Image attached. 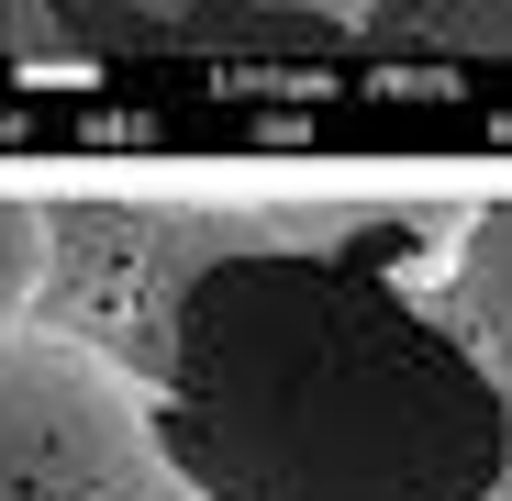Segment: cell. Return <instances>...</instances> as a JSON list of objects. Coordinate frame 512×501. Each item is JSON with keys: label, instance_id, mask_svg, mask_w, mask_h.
Returning <instances> with one entry per match:
<instances>
[{"label": "cell", "instance_id": "obj_1", "mask_svg": "<svg viewBox=\"0 0 512 501\" xmlns=\"http://www.w3.org/2000/svg\"><path fill=\"white\" fill-rule=\"evenodd\" d=\"M156 412L212 501H512V390L357 234L190 257L156 301Z\"/></svg>", "mask_w": 512, "mask_h": 501}, {"label": "cell", "instance_id": "obj_2", "mask_svg": "<svg viewBox=\"0 0 512 501\" xmlns=\"http://www.w3.org/2000/svg\"><path fill=\"white\" fill-rule=\"evenodd\" d=\"M0 501H212L167 446L156 379L90 334H0Z\"/></svg>", "mask_w": 512, "mask_h": 501}, {"label": "cell", "instance_id": "obj_3", "mask_svg": "<svg viewBox=\"0 0 512 501\" xmlns=\"http://www.w3.org/2000/svg\"><path fill=\"white\" fill-rule=\"evenodd\" d=\"M34 23L56 34H179V45H212V34H279V23H368L379 0H23Z\"/></svg>", "mask_w": 512, "mask_h": 501}, {"label": "cell", "instance_id": "obj_4", "mask_svg": "<svg viewBox=\"0 0 512 501\" xmlns=\"http://www.w3.org/2000/svg\"><path fill=\"white\" fill-rule=\"evenodd\" d=\"M446 312L468 323V346L512 390V201H479L457 223V245H446Z\"/></svg>", "mask_w": 512, "mask_h": 501}, {"label": "cell", "instance_id": "obj_5", "mask_svg": "<svg viewBox=\"0 0 512 501\" xmlns=\"http://www.w3.org/2000/svg\"><path fill=\"white\" fill-rule=\"evenodd\" d=\"M368 34H390V45H446V56H512V0H379Z\"/></svg>", "mask_w": 512, "mask_h": 501}, {"label": "cell", "instance_id": "obj_6", "mask_svg": "<svg viewBox=\"0 0 512 501\" xmlns=\"http://www.w3.org/2000/svg\"><path fill=\"white\" fill-rule=\"evenodd\" d=\"M45 268H56V223H45L23 190H0V334H34Z\"/></svg>", "mask_w": 512, "mask_h": 501}, {"label": "cell", "instance_id": "obj_7", "mask_svg": "<svg viewBox=\"0 0 512 501\" xmlns=\"http://www.w3.org/2000/svg\"><path fill=\"white\" fill-rule=\"evenodd\" d=\"M23 34H34V12H23V0H0V56H12Z\"/></svg>", "mask_w": 512, "mask_h": 501}]
</instances>
